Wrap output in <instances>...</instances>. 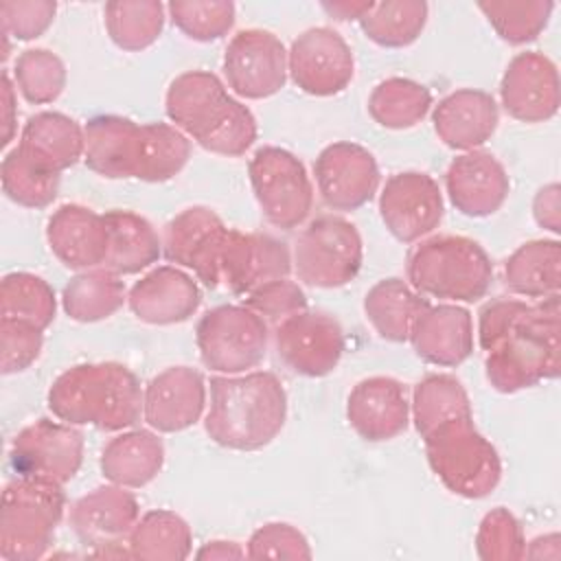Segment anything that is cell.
I'll return each instance as SVG.
<instances>
[{
    "instance_id": "42",
    "label": "cell",
    "mask_w": 561,
    "mask_h": 561,
    "mask_svg": "<svg viewBox=\"0 0 561 561\" xmlns=\"http://www.w3.org/2000/svg\"><path fill=\"white\" fill-rule=\"evenodd\" d=\"M0 180L4 195L24 208H46L59 193L61 175L37 169L18 147H13L0 164Z\"/></svg>"
},
{
    "instance_id": "31",
    "label": "cell",
    "mask_w": 561,
    "mask_h": 561,
    "mask_svg": "<svg viewBox=\"0 0 561 561\" xmlns=\"http://www.w3.org/2000/svg\"><path fill=\"white\" fill-rule=\"evenodd\" d=\"M101 473L118 486L140 489L164 465V445L149 430H129L114 436L101 451Z\"/></svg>"
},
{
    "instance_id": "13",
    "label": "cell",
    "mask_w": 561,
    "mask_h": 561,
    "mask_svg": "<svg viewBox=\"0 0 561 561\" xmlns=\"http://www.w3.org/2000/svg\"><path fill=\"white\" fill-rule=\"evenodd\" d=\"M228 232L213 208L191 206L164 226L162 254L167 261L193 270L208 289H215L221 283V256Z\"/></svg>"
},
{
    "instance_id": "35",
    "label": "cell",
    "mask_w": 561,
    "mask_h": 561,
    "mask_svg": "<svg viewBox=\"0 0 561 561\" xmlns=\"http://www.w3.org/2000/svg\"><path fill=\"white\" fill-rule=\"evenodd\" d=\"M127 300L125 283L110 270H85L68 280L61 307L77 322H99L116 313Z\"/></svg>"
},
{
    "instance_id": "22",
    "label": "cell",
    "mask_w": 561,
    "mask_h": 561,
    "mask_svg": "<svg viewBox=\"0 0 561 561\" xmlns=\"http://www.w3.org/2000/svg\"><path fill=\"white\" fill-rule=\"evenodd\" d=\"M206 405V381L191 366H171L158 373L142 392V416L162 434L195 425Z\"/></svg>"
},
{
    "instance_id": "2",
    "label": "cell",
    "mask_w": 561,
    "mask_h": 561,
    "mask_svg": "<svg viewBox=\"0 0 561 561\" xmlns=\"http://www.w3.org/2000/svg\"><path fill=\"white\" fill-rule=\"evenodd\" d=\"M83 162L107 180L167 182L191 158V140L175 125L145 123L116 114H101L83 127Z\"/></svg>"
},
{
    "instance_id": "17",
    "label": "cell",
    "mask_w": 561,
    "mask_h": 561,
    "mask_svg": "<svg viewBox=\"0 0 561 561\" xmlns=\"http://www.w3.org/2000/svg\"><path fill=\"white\" fill-rule=\"evenodd\" d=\"M445 213L438 182L423 171H401L386 180L379 193V215L388 232L401 243L432 234Z\"/></svg>"
},
{
    "instance_id": "7",
    "label": "cell",
    "mask_w": 561,
    "mask_h": 561,
    "mask_svg": "<svg viewBox=\"0 0 561 561\" xmlns=\"http://www.w3.org/2000/svg\"><path fill=\"white\" fill-rule=\"evenodd\" d=\"M66 495L61 484L18 476L2 491L0 502V557L33 561L46 554L64 517Z\"/></svg>"
},
{
    "instance_id": "9",
    "label": "cell",
    "mask_w": 561,
    "mask_h": 561,
    "mask_svg": "<svg viewBox=\"0 0 561 561\" xmlns=\"http://www.w3.org/2000/svg\"><path fill=\"white\" fill-rule=\"evenodd\" d=\"M364 261L357 228L340 215L311 219L296 239L291 265L305 285L335 289L351 283Z\"/></svg>"
},
{
    "instance_id": "33",
    "label": "cell",
    "mask_w": 561,
    "mask_h": 561,
    "mask_svg": "<svg viewBox=\"0 0 561 561\" xmlns=\"http://www.w3.org/2000/svg\"><path fill=\"white\" fill-rule=\"evenodd\" d=\"M504 285L526 298H548L561 285V243L535 239L522 243L504 263Z\"/></svg>"
},
{
    "instance_id": "28",
    "label": "cell",
    "mask_w": 561,
    "mask_h": 561,
    "mask_svg": "<svg viewBox=\"0 0 561 561\" xmlns=\"http://www.w3.org/2000/svg\"><path fill=\"white\" fill-rule=\"evenodd\" d=\"M410 342L423 362L458 366L473 351L471 313L460 305H427L410 331Z\"/></svg>"
},
{
    "instance_id": "8",
    "label": "cell",
    "mask_w": 561,
    "mask_h": 561,
    "mask_svg": "<svg viewBox=\"0 0 561 561\" xmlns=\"http://www.w3.org/2000/svg\"><path fill=\"white\" fill-rule=\"evenodd\" d=\"M432 471L456 495L480 500L502 478V462L495 447L476 430L473 416L454 419L423 436Z\"/></svg>"
},
{
    "instance_id": "1",
    "label": "cell",
    "mask_w": 561,
    "mask_h": 561,
    "mask_svg": "<svg viewBox=\"0 0 561 561\" xmlns=\"http://www.w3.org/2000/svg\"><path fill=\"white\" fill-rule=\"evenodd\" d=\"M478 316L486 379L497 392H517L559 375V294L537 305L497 298Z\"/></svg>"
},
{
    "instance_id": "4",
    "label": "cell",
    "mask_w": 561,
    "mask_h": 561,
    "mask_svg": "<svg viewBox=\"0 0 561 561\" xmlns=\"http://www.w3.org/2000/svg\"><path fill=\"white\" fill-rule=\"evenodd\" d=\"M210 408L204 430L213 443L254 451L270 445L287 419V392L270 370L210 377Z\"/></svg>"
},
{
    "instance_id": "11",
    "label": "cell",
    "mask_w": 561,
    "mask_h": 561,
    "mask_svg": "<svg viewBox=\"0 0 561 561\" xmlns=\"http://www.w3.org/2000/svg\"><path fill=\"white\" fill-rule=\"evenodd\" d=\"M250 184L263 217L280 228H298L311 213L313 186L305 164L283 147H261L248 164Z\"/></svg>"
},
{
    "instance_id": "5",
    "label": "cell",
    "mask_w": 561,
    "mask_h": 561,
    "mask_svg": "<svg viewBox=\"0 0 561 561\" xmlns=\"http://www.w3.org/2000/svg\"><path fill=\"white\" fill-rule=\"evenodd\" d=\"M48 408L64 423L121 432L140 419L142 390L136 375L118 362L79 364L50 383Z\"/></svg>"
},
{
    "instance_id": "10",
    "label": "cell",
    "mask_w": 561,
    "mask_h": 561,
    "mask_svg": "<svg viewBox=\"0 0 561 561\" xmlns=\"http://www.w3.org/2000/svg\"><path fill=\"white\" fill-rule=\"evenodd\" d=\"M267 324L245 305L206 311L195 327V342L206 368L239 375L256 368L267 353Z\"/></svg>"
},
{
    "instance_id": "34",
    "label": "cell",
    "mask_w": 561,
    "mask_h": 561,
    "mask_svg": "<svg viewBox=\"0 0 561 561\" xmlns=\"http://www.w3.org/2000/svg\"><path fill=\"white\" fill-rule=\"evenodd\" d=\"M193 533L184 517L173 511L145 513L127 537V552L147 561H182L191 554Z\"/></svg>"
},
{
    "instance_id": "3",
    "label": "cell",
    "mask_w": 561,
    "mask_h": 561,
    "mask_svg": "<svg viewBox=\"0 0 561 561\" xmlns=\"http://www.w3.org/2000/svg\"><path fill=\"white\" fill-rule=\"evenodd\" d=\"M164 112L184 136L217 156H243L256 140L254 114L228 94L215 72L178 75L167 90Z\"/></svg>"
},
{
    "instance_id": "46",
    "label": "cell",
    "mask_w": 561,
    "mask_h": 561,
    "mask_svg": "<svg viewBox=\"0 0 561 561\" xmlns=\"http://www.w3.org/2000/svg\"><path fill=\"white\" fill-rule=\"evenodd\" d=\"M44 335L31 322L2 318L0 320V370L2 375H13L26 370L42 353Z\"/></svg>"
},
{
    "instance_id": "40",
    "label": "cell",
    "mask_w": 561,
    "mask_h": 561,
    "mask_svg": "<svg viewBox=\"0 0 561 561\" xmlns=\"http://www.w3.org/2000/svg\"><path fill=\"white\" fill-rule=\"evenodd\" d=\"M57 298L53 287L31 272H11L0 285L2 318L24 320L37 329H46L55 320Z\"/></svg>"
},
{
    "instance_id": "50",
    "label": "cell",
    "mask_w": 561,
    "mask_h": 561,
    "mask_svg": "<svg viewBox=\"0 0 561 561\" xmlns=\"http://www.w3.org/2000/svg\"><path fill=\"white\" fill-rule=\"evenodd\" d=\"M533 215L535 221L550 230V232H559L561 230V215H559V184L552 182L543 188L537 191L535 202H533Z\"/></svg>"
},
{
    "instance_id": "45",
    "label": "cell",
    "mask_w": 561,
    "mask_h": 561,
    "mask_svg": "<svg viewBox=\"0 0 561 561\" xmlns=\"http://www.w3.org/2000/svg\"><path fill=\"white\" fill-rule=\"evenodd\" d=\"M524 550V533L513 513H508L504 506H497L482 517L476 533V552L480 559L513 561L522 559Z\"/></svg>"
},
{
    "instance_id": "41",
    "label": "cell",
    "mask_w": 561,
    "mask_h": 561,
    "mask_svg": "<svg viewBox=\"0 0 561 561\" xmlns=\"http://www.w3.org/2000/svg\"><path fill=\"white\" fill-rule=\"evenodd\" d=\"M13 83L28 103H53L66 88V66L48 48H26L13 64Z\"/></svg>"
},
{
    "instance_id": "43",
    "label": "cell",
    "mask_w": 561,
    "mask_h": 561,
    "mask_svg": "<svg viewBox=\"0 0 561 561\" xmlns=\"http://www.w3.org/2000/svg\"><path fill=\"white\" fill-rule=\"evenodd\" d=\"M478 9L486 15L495 33L508 44L533 42L548 24L554 9L552 2H480Z\"/></svg>"
},
{
    "instance_id": "20",
    "label": "cell",
    "mask_w": 561,
    "mask_h": 561,
    "mask_svg": "<svg viewBox=\"0 0 561 561\" xmlns=\"http://www.w3.org/2000/svg\"><path fill=\"white\" fill-rule=\"evenodd\" d=\"M500 99L508 116L522 123H543L559 112V72L539 50L515 55L500 81Z\"/></svg>"
},
{
    "instance_id": "27",
    "label": "cell",
    "mask_w": 561,
    "mask_h": 561,
    "mask_svg": "<svg viewBox=\"0 0 561 561\" xmlns=\"http://www.w3.org/2000/svg\"><path fill=\"white\" fill-rule=\"evenodd\" d=\"M500 121L495 99L476 88H460L434 105L436 136L456 151H473L484 145Z\"/></svg>"
},
{
    "instance_id": "30",
    "label": "cell",
    "mask_w": 561,
    "mask_h": 561,
    "mask_svg": "<svg viewBox=\"0 0 561 561\" xmlns=\"http://www.w3.org/2000/svg\"><path fill=\"white\" fill-rule=\"evenodd\" d=\"M110 243L103 270L116 276H129L153 265L162 254V239L156 228L138 213L131 210H107L103 213Z\"/></svg>"
},
{
    "instance_id": "49",
    "label": "cell",
    "mask_w": 561,
    "mask_h": 561,
    "mask_svg": "<svg viewBox=\"0 0 561 561\" xmlns=\"http://www.w3.org/2000/svg\"><path fill=\"white\" fill-rule=\"evenodd\" d=\"M243 300H245L248 309L259 313L263 320H272L276 324L280 320L307 309L305 291L300 289L298 283H294L289 278L267 283V285L259 287L256 291L248 294Z\"/></svg>"
},
{
    "instance_id": "6",
    "label": "cell",
    "mask_w": 561,
    "mask_h": 561,
    "mask_svg": "<svg viewBox=\"0 0 561 561\" xmlns=\"http://www.w3.org/2000/svg\"><path fill=\"white\" fill-rule=\"evenodd\" d=\"M405 274L416 294L476 302L491 287L493 265L478 241L462 234H434L410 250Z\"/></svg>"
},
{
    "instance_id": "47",
    "label": "cell",
    "mask_w": 561,
    "mask_h": 561,
    "mask_svg": "<svg viewBox=\"0 0 561 561\" xmlns=\"http://www.w3.org/2000/svg\"><path fill=\"white\" fill-rule=\"evenodd\" d=\"M307 537L285 522H270L252 533L245 557L250 559H311Z\"/></svg>"
},
{
    "instance_id": "36",
    "label": "cell",
    "mask_w": 561,
    "mask_h": 561,
    "mask_svg": "<svg viewBox=\"0 0 561 561\" xmlns=\"http://www.w3.org/2000/svg\"><path fill=\"white\" fill-rule=\"evenodd\" d=\"M410 412L421 438L447 421L473 416L469 394L454 375L423 377L414 386Z\"/></svg>"
},
{
    "instance_id": "53",
    "label": "cell",
    "mask_w": 561,
    "mask_h": 561,
    "mask_svg": "<svg viewBox=\"0 0 561 561\" xmlns=\"http://www.w3.org/2000/svg\"><path fill=\"white\" fill-rule=\"evenodd\" d=\"M373 2H333V4H322L327 13H331L335 20H359Z\"/></svg>"
},
{
    "instance_id": "24",
    "label": "cell",
    "mask_w": 561,
    "mask_h": 561,
    "mask_svg": "<svg viewBox=\"0 0 561 561\" xmlns=\"http://www.w3.org/2000/svg\"><path fill=\"white\" fill-rule=\"evenodd\" d=\"M449 202L467 217H489L502 208L511 182L504 164L489 151L473 149L454 158L445 173Z\"/></svg>"
},
{
    "instance_id": "14",
    "label": "cell",
    "mask_w": 561,
    "mask_h": 561,
    "mask_svg": "<svg viewBox=\"0 0 561 561\" xmlns=\"http://www.w3.org/2000/svg\"><path fill=\"white\" fill-rule=\"evenodd\" d=\"M274 346L291 373L324 377L342 359L344 331L333 316L305 309L276 324Z\"/></svg>"
},
{
    "instance_id": "29",
    "label": "cell",
    "mask_w": 561,
    "mask_h": 561,
    "mask_svg": "<svg viewBox=\"0 0 561 561\" xmlns=\"http://www.w3.org/2000/svg\"><path fill=\"white\" fill-rule=\"evenodd\" d=\"M83 127L61 112L33 114L20 134L18 151L37 169L61 175L83 158Z\"/></svg>"
},
{
    "instance_id": "52",
    "label": "cell",
    "mask_w": 561,
    "mask_h": 561,
    "mask_svg": "<svg viewBox=\"0 0 561 561\" xmlns=\"http://www.w3.org/2000/svg\"><path fill=\"white\" fill-rule=\"evenodd\" d=\"M195 557H197V559H208V561H215V559H241V557H245V550H243L237 541L217 539V541L204 543V546L195 552Z\"/></svg>"
},
{
    "instance_id": "16",
    "label": "cell",
    "mask_w": 561,
    "mask_h": 561,
    "mask_svg": "<svg viewBox=\"0 0 561 561\" xmlns=\"http://www.w3.org/2000/svg\"><path fill=\"white\" fill-rule=\"evenodd\" d=\"M355 72L353 50L346 39L329 28L313 26L300 33L287 53V75L311 96L342 92Z\"/></svg>"
},
{
    "instance_id": "21",
    "label": "cell",
    "mask_w": 561,
    "mask_h": 561,
    "mask_svg": "<svg viewBox=\"0 0 561 561\" xmlns=\"http://www.w3.org/2000/svg\"><path fill=\"white\" fill-rule=\"evenodd\" d=\"M138 515V500L125 486L107 484L79 497L70 508L68 524L81 543L107 557L110 548L129 537Z\"/></svg>"
},
{
    "instance_id": "15",
    "label": "cell",
    "mask_w": 561,
    "mask_h": 561,
    "mask_svg": "<svg viewBox=\"0 0 561 561\" xmlns=\"http://www.w3.org/2000/svg\"><path fill=\"white\" fill-rule=\"evenodd\" d=\"M224 75L228 88L243 99L274 96L287 81V50L270 31H239L226 46Z\"/></svg>"
},
{
    "instance_id": "19",
    "label": "cell",
    "mask_w": 561,
    "mask_h": 561,
    "mask_svg": "<svg viewBox=\"0 0 561 561\" xmlns=\"http://www.w3.org/2000/svg\"><path fill=\"white\" fill-rule=\"evenodd\" d=\"M294 265L285 241L267 232L230 230L221 256V283L237 294L248 296L259 287L289 278Z\"/></svg>"
},
{
    "instance_id": "44",
    "label": "cell",
    "mask_w": 561,
    "mask_h": 561,
    "mask_svg": "<svg viewBox=\"0 0 561 561\" xmlns=\"http://www.w3.org/2000/svg\"><path fill=\"white\" fill-rule=\"evenodd\" d=\"M173 24L195 42H213L224 37L234 24L232 2H197L173 0L167 4Z\"/></svg>"
},
{
    "instance_id": "25",
    "label": "cell",
    "mask_w": 561,
    "mask_h": 561,
    "mask_svg": "<svg viewBox=\"0 0 561 561\" xmlns=\"http://www.w3.org/2000/svg\"><path fill=\"white\" fill-rule=\"evenodd\" d=\"M202 302L197 283L182 270L162 265L136 280L127 294L131 313L147 324H178L188 320Z\"/></svg>"
},
{
    "instance_id": "38",
    "label": "cell",
    "mask_w": 561,
    "mask_h": 561,
    "mask_svg": "<svg viewBox=\"0 0 561 561\" xmlns=\"http://www.w3.org/2000/svg\"><path fill=\"white\" fill-rule=\"evenodd\" d=\"M164 9L167 7L158 0L107 2L103 7V18L110 39L127 53L151 46L162 33Z\"/></svg>"
},
{
    "instance_id": "18",
    "label": "cell",
    "mask_w": 561,
    "mask_h": 561,
    "mask_svg": "<svg viewBox=\"0 0 561 561\" xmlns=\"http://www.w3.org/2000/svg\"><path fill=\"white\" fill-rule=\"evenodd\" d=\"M316 186L331 210H357L368 204L379 186L375 156L357 142L327 145L313 162Z\"/></svg>"
},
{
    "instance_id": "37",
    "label": "cell",
    "mask_w": 561,
    "mask_h": 561,
    "mask_svg": "<svg viewBox=\"0 0 561 561\" xmlns=\"http://www.w3.org/2000/svg\"><path fill=\"white\" fill-rule=\"evenodd\" d=\"M432 107L430 90L405 77H390L377 83L368 99V114L386 129H408L421 123Z\"/></svg>"
},
{
    "instance_id": "48",
    "label": "cell",
    "mask_w": 561,
    "mask_h": 561,
    "mask_svg": "<svg viewBox=\"0 0 561 561\" xmlns=\"http://www.w3.org/2000/svg\"><path fill=\"white\" fill-rule=\"evenodd\" d=\"M57 4L50 0H4L0 2L2 33L20 42L39 37L55 20Z\"/></svg>"
},
{
    "instance_id": "12",
    "label": "cell",
    "mask_w": 561,
    "mask_h": 561,
    "mask_svg": "<svg viewBox=\"0 0 561 561\" xmlns=\"http://www.w3.org/2000/svg\"><path fill=\"white\" fill-rule=\"evenodd\" d=\"M9 460L18 476L66 484L83 460V434L70 423L37 419L15 434Z\"/></svg>"
},
{
    "instance_id": "23",
    "label": "cell",
    "mask_w": 561,
    "mask_h": 561,
    "mask_svg": "<svg viewBox=\"0 0 561 561\" xmlns=\"http://www.w3.org/2000/svg\"><path fill=\"white\" fill-rule=\"evenodd\" d=\"M346 419L368 443L392 440L408 430L410 401L394 377L375 375L357 381L346 399Z\"/></svg>"
},
{
    "instance_id": "39",
    "label": "cell",
    "mask_w": 561,
    "mask_h": 561,
    "mask_svg": "<svg viewBox=\"0 0 561 561\" xmlns=\"http://www.w3.org/2000/svg\"><path fill=\"white\" fill-rule=\"evenodd\" d=\"M364 35L386 48L410 46L427 22V2H373L370 9L357 20Z\"/></svg>"
},
{
    "instance_id": "26",
    "label": "cell",
    "mask_w": 561,
    "mask_h": 561,
    "mask_svg": "<svg viewBox=\"0 0 561 561\" xmlns=\"http://www.w3.org/2000/svg\"><path fill=\"white\" fill-rule=\"evenodd\" d=\"M50 252L68 267L85 272L103 265L107 256V226L103 215L81 204L59 206L46 224Z\"/></svg>"
},
{
    "instance_id": "51",
    "label": "cell",
    "mask_w": 561,
    "mask_h": 561,
    "mask_svg": "<svg viewBox=\"0 0 561 561\" xmlns=\"http://www.w3.org/2000/svg\"><path fill=\"white\" fill-rule=\"evenodd\" d=\"M0 90H2V140H0V145H2V147H7V145L13 140L15 123H18L15 83H13V79L9 77V72H2Z\"/></svg>"
},
{
    "instance_id": "32",
    "label": "cell",
    "mask_w": 561,
    "mask_h": 561,
    "mask_svg": "<svg viewBox=\"0 0 561 561\" xmlns=\"http://www.w3.org/2000/svg\"><path fill=\"white\" fill-rule=\"evenodd\" d=\"M427 305V298L416 294L403 278L392 276L368 289L364 313L379 337L401 344L410 340V331Z\"/></svg>"
}]
</instances>
